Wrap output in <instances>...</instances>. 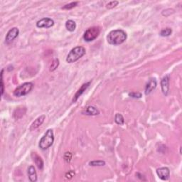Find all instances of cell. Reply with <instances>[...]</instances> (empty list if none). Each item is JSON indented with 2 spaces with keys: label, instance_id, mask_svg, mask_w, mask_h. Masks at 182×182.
<instances>
[{
  "label": "cell",
  "instance_id": "8992f818",
  "mask_svg": "<svg viewBox=\"0 0 182 182\" xmlns=\"http://www.w3.org/2000/svg\"><path fill=\"white\" fill-rule=\"evenodd\" d=\"M54 25V21L53 19L50 18H43L37 21L36 26L38 28H51Z\"/></svg>",
  "mask_w": 182,
  "mask_h": 182
},
{
  "label": "cell",
  "instance_id": "7a4b0ae2",
  "mask_svg": "<svg viewBox=\"0 0 182 182\" xmlns=\"http://www.w3.org/2000/svg\"><path fill=\"white\" fill-rule=\"evenodd\" d=\"M86 54V49L83 46H76L69 52L66 57V62L68 63H75Z\"/></svg>",
  "mask_w": 182,
  "mask_h": 182
},
{
  "label": "cell",
  "instance_id": "2e32d148",
  "mask_svg": "<svg viewBox=\"0 0 182 182\" xmlns=\"http://www.w3.org/2000/svg\"><path fill=\"white\" fill-rule=\"evenodd\" d=\"M26 109L25 108H17L16 110H15L14 113V117L15 119H19L21 118L22 116L24 115V114L26 113Z\"/></svg>",
  "mask_w": 182,
  "mask_h": 182
},
{
  "label": "cell",
  "instance_id": "cb8c5ba5",
  "mask_svg": "<svg viewBox=\"0 0 182 182\" xmlns=\"http://www.w3.org/2000/svg\"><path fill=\"white\" fill-rule=\"evenodd\" d=\"M3 72L4 70H2L1 71V94L3 96L4 92V79H3Z\"/></svg>",
  "mask_w": 182,
  "mask_h": 182
},
{
  "label": "cell",
  "instance_id": "7402d4cb",
  "mask_svg": "<svg viewBox=\"0 0 182 182\" xmlns=\"http://www.w3.org/2000/svg\"><path fill=\"white\" fill-rule=\"evenodd\" d=\"M78 4V2H71V3L70 4H66L65 6H63V7H62V9H71L74 8L75 7L77 6V4Z\"/></svg>",
  "mask_w": 182,
  "mask_h": 182
},
{
  "label": "cell",
  "instance_id": "6da1fadb",
  "mask_svg": "<svg viewBox=\"0 0 182 182\" xmlns=\"http://www.w3.org/2000/svg\"><path fill=\"white\" fill-rule=\"evenodd\" d=\"M127 39V34L123 30L116 29L111 31L107 36L108 44L113 46H118L125 41Z\"/></svg>",
  "mask_w": 182,
  "mask_h": 182
},
{
  "label": "cell",
  "instance_id": "ffe728a7",
  "mask_svg": "<svg viewBox=\"0 0 182 182\" xmlns=\"http://www.w3.org/2000/svg\"><path fill=\"white\" fill-rule=\"evenodd\" d=\"M59 60L58 58H55L53 60V61L51 62V66H50V71H54L56 70L57 68H58L59 66Z\"/></svg>",
  "mask_w": 182,
  "mask_h": 182
},
{
  "label": "cell",
  "instance_id": "5b68a950",
  "mask_svg": "<svg viewBox=\"0 0 182 182\" xmlns=\"http://www.w3.org/2000/svg\"><path fill=\"white\" fill-rule=\"evenodd\" d=\"M100 33V29L98 26H93L88 29L84 33L83 39L87 42L94 41Z\"/></svg>",
  "mask_w": 182,
  "mask_h": 182
},
{
  "label": "cell",
  "instance_id": "52a82bcc",
  "mask_svg": "<svg viewBox=\"0 0 182 182\" xmlns=\"http://www.w3.org/2000/svg\"><path fill=\"white\" fill-rule=\"evenodd\" d=\"M19 30L18 28H16V27H14V28L10 29L8 31V33L7 34L6 38H5L6 43L9 44L10 43V42L13 41L14 40L19 36Z\"/></svg>",
  "mask_w": 182,
  "mask_h": 182
},
{
  "label": "cell",
  "instance_id": "9a60e30c",
  "mask_svg": "<svg viewBox=\"0 0 182 182\" xmlns=\"http://www.w3.org/2000/svg\"><path fill=\"white\" fill-rule=\"evenodd\" d=\"M84 114H86V115H98L99 114L100 112L98 109L96 108H95L93 106H88V108H86L85 111H83V113Z\"/></svg>",
  "mask_w": 182,
  "mask_h": 182
},
{
  "label": "cell",
  "instance_id": "e0dca14e",
  "mask_svg": "<svg viewBox=\"0 0 182 182\" xmlns=\"http://www.w3.org/2000/svg\"><path fill=\"white\" fill-rule=\"evenodd\" d=\"M66 28L68 31H71V32L74 31L76 28V22L73 21V20H71V19L68 20V21H67L66 23Z\"/></svg>",
  "mask_w": 182,
  "mask_h": 182
},
{
  "label": "cell",
  "instance_id": "3957f363",
  "mask_svg": "<svg viewBox=\"0 0 182 182\" xmlns=\"http://www.w3.org/2000/svg\"><path fill=\"white\" fill-rule=\"evenodd\" d=\"M54 135L52 129H48L44 135L42 137V138L40 140L39 143V147L42 150H46L49 148L54 143Z\"/></svg>",
  "mask_w": 182,
  "mask_h": 182
},
{
  "label": "cell",
  "instance_id": "d4e9b609",
  "mask_svg": "<svg viewBox=\"0 0 182 182\" xmlns=\"http://www.w3.org/2000/svg\"><path fill=\"white\" fill-rule=\"evenodd\" d=\"M129 96L133 98H140L142 97V93H129Z\"/></svg>",
  "mask_w": 182,
  "mask_h": 182
},
{
  "label": "cell",
  "instance_id": "4316f807",
  "mask_svg": "<svg viewBox=\"0 0 182 182\" xmlns=\"http://www.w3.org/2000/svg\"><path fill=\"white\" fill-rule=\"evenodd\" d=\"M73 175H74V172H73V171H69V172H68L66 174V178L71 179V178L73 177Z\"/></svg>",
  "mask_w": 182,
  "mask_h": 182
},
{
  "label": "cell",
  "instance_id": "8fae6325",
  "mask_svg": "<svg viewBox=\"0 0 182 182\" xmlns=\"http://www.w3.org/2000/svg\"><path fill=\"white\" fill-rule=\"evenodd\" d=\"M45 119H46V116L45 115H41L40 117H39V118L31 124V125L29 128L30 131H33V130H35V129H36L37 128H39V127L44 123Z\"/></svg>",
  "mask_w": 182,
  "mask_h": 182
},
{
  "label": "cell",
  "instance_id": "ba28073f",
  "mask_svg": "<svg viewBox=\"0 0 182 182\" xmlns=\"http://www.w3.org/2000/svg\"><path fill=\"white\" fill-rule=\"evenodd\" d=\"M156 174H157L159 179L163 181H166L169 178L170 171L167 167H161L156 169Z\"/></svg>",
  "mask_w": 182,
  "mask_h": 182
},
{
  "label": "cell",
  "instance_id": "d6986e66",
  "mask_svg": "<svg viewBox=\"0 0 182 182\" xmlns=\"http://www.w3.org/2000/svg\"><path fill=\"white\" fill-rule=\"evenodd\" d=\"M89 165L91 166H102L105 165V161L103 160H94L90 161Z\"/></svg>",
  "mask_w": 182,
  "mask_h": 182
},
{
  "label": "cell",
  "instance_id": "5bb4252c",
  "mask_svg": "<svg viewBox=\"0 0 182 182\" xmlns=\"http://www.w3.org/2000/svg\"><path fill=\"white\" fill-rule=\"evenodd\" d=\"M28 176L30 181L36 182L37 181V174L34 166H30L28 168Z\"/></svg>",
  "mask_w": 182,
  "mask_h": 182
},
{
  "label": "cell",
  "instance_id": "277c9868",
  "mask_svg": "<svg viewBox=\"0 0 182 182\" xmlns=\"http://www.w3.org/2000/svg\"><path fill=\"white\" fill-rule=\"evenodd\" d=\"M34 88V84L31 82H27L21 85L14 91V96L16 97H21L29 94Z\"/></svg>",
  "mask_w": 182,
  "mask_h": 182
},
{
  "label": "cell",
  "instance_id": "30bf717a",
  "mask_svg": "<svg viewBox=\"0 0 182 182\" xmlns=\"http://www.w3.org/2000/svg\"><path fill=\"white\" fill-rule=\"evenodd\" d=\"M156 86H157V82H156V79L152 78L149 80L145 87V94L146 95L150 94L156 88Z\"/></svg>",
  "mask_w": 182,
  "mask_h": 182
},
{
  "label": "cell",
  "instance_id": "4fadbf2b",
  "mask_svg": "<svg viewBox=\"0 0 182 182\" xmlns=\"http://www.w3.org/2000/svg\"><path fill=\"white\" fill-rule=\"evenodd\" d=\"M31 157L33 159L34 163L37 166L39 169H42L44 168V161L40 156L36 153H32Z\"/></svg>",
  "mask_w": 182,
  "mask_h": 182
},
{
  "label": "cell",
  "instance_id": "603a6c76",
  "mask_svg": "<svg viewBox=\"0 0 182 182\" xmlns=\"http://www.w3.org/2000/svg\"><path fill=\"white\" fill-rule=\"evenodd\" d=\"M118 3L119 2L118 1H111V2H108V4H107L106 7L109 9H113V8H114V7H115L118 4Z\"/></svg>",
  "mask_w": 182,
  "mask_h": 182
},
{
  "label": "cell",
  "instance_id": "ac0fdd59",
  "mask_svg": "<svg viewBox=\"0 0 182 182\" xmlns=\"http://www.w3.org/2000/svg\"><path fill=\"white\" fill-rule=\"evenodd\" d=\"M114 121H115V123L117 124H119V125H123L124 123V119L123 116L119 113H117L115 114V117H114Z\"/></svg>",
  "mask_w": 182,
  "mask_h": 182
},
{
  "label": "cell",
  "instance_id": "44dd1931",
  "mask_svg": "<svg viewBox=\"0 0 182 182\" xmlns=\"http://www.w3.org/2000/svg\"><path fill=\"white\" fill-rule=\"evenodd\" d=\"M171 33H172V29L171 28H166L161 30L160 32V36L163 37H167L170 36Z\"/></svg>",
  "mask_w": 182,
  "mask_h": 182
},
{
  "label": "cell",
  "instance_id": "484cf974",
  "mask_svg": "<svg viewBox=\"0 0 182 182\" xmlns=\"http://www.w3.org/2000/svg\"><path fill=\"white\" fill-rule=\"evenodd\" d=\"M64 159H65V160H66V162H69V161H71V154L69 153V152H66V154H65Z\"/></svg>",
  "mask_w": 182,
  "mask_h": 182
},
{
  "label": "cell",
  "instance_id": "9c48e42d",
  "mask_svg": "<svg viewBox=\"0 0 182 182\" xmlns=\"http://www.w3.org/2000/svg\"><path fill=\"white\" fill-rule=\"evenodd\" d=\"M169 80H170V76L166 75L163 77V78L161 81V87L162 90V93L165 96H167L169 91Z\"/></svg>",
  "mask_w": 182,
  "mask_h": 182
},
{
  "label": "cell",
  "instance_id": "7c38bea8",
  "mask_svg": "<svg viewBox=\"0 0 182 182\" xmlns=\"http://www.w3.org/2000/svg\"><path fill=\"white\" fill-rule=\"evenodd\" d=\"M90 85H91V81L90 82H88V83H84L81 86V88H80V89L78 90V91H77V93H76V95H75L74 98L73 99V102H76L77 100H78V99L79 98V97L81 96L82 94H83L85 91H86V89L88 88Z\"/></svg>",
  "mask_w": 182,
  "mask_h": 182
}]
</instances>
